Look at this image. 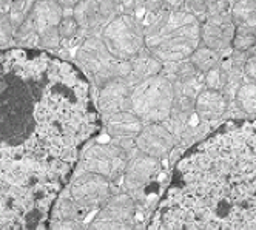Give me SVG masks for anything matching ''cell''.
Masks as SVG:
<instances>
[{
  "label": "cell",
  "mask_w": 256,
  "mask_h": 230,
  "mask_svg": "<svg viewBox=\"0 0 256 230\" xmlns=\"http://www.w3.org/2000/svg\"><path fill=\"white\" fill-rule=\"evenodd\" d=\"M100 130L94 86L74 62L44 48L0 50V153L72 178Z\"/></svg>",
  "instance_id": "1"
},
{
  "label": "cell",
  "mask_w": 256,
  "mask_h": 230,
  "mask_svg": "<svg viewBox=\"0 0 256 230\" xmlns=\"http://www.w3.org/2000/svg\"><path fill=\"white\" fill-rule=\"evenodd\" d=\"M100 39L106 50L122 62H132L147 50L145 32L136 16H118L104 28Z\"/></svg>",
  "instance_id": "6"
},
{
  "label": "cell",
  "mask_w": 256,
  "mask_h": 230,
  "mask_svg": "<svg viewBox=\"0 0 256 230\" xmlns=\"http://www.w3.org/2000/svg\"><path fill=\"white\" fill-rule=\"evenodd\" d=\"M62 17L64 14H62V8L59 6V2L44 0V2H34L28 22L34 26V30L40 36L44 31L58 26L62 20Z\"/></svg>",
  "instance_id": "16"
},
{
  "label": "cell",
  "mask_w": 256,
  "mask_h": 230,
  "mask_svg": "<svg viewBox=\"0 0 256 230\" xmlns=\"http://www.w3.org/2000/svg\"><path fill=\"white\" fill-rule=\"evenodd\" d=\"M174 88L172 80L158 74L132 88L130 112L145 126L166 122L173 110Z\"/></svg>",
  "instance_id": "4"
},
{
  "label": "cell",
  "mask_w": 256,
  "mask_h": 230,
  "mask_svg": "<svg viewBox=\"0 0 256 230\" xmlns=\"http://www.w3.org/2000/svg\"><path fill=\"white\" fill-rule=\"evenodd\" d=\"M236 32V26L230 14H221L207 17L200 24V45L207 46L219 54L233 51L232 44Z\"/></svg>",
  "instance_id": "11"
},
{
  "label": "cell",
  "mask_w": 256,
  "mask_h": 230,
  "mask_svg": "<svg viewBox=\"0 0 256 230\" xmlns=\"http://www.w3.org/2000/svg\"><path fill=\"white\" fill-rule=\"evenodd\" d=\"M230 16L236 28L256 31V0L232 2Z\"/></svg>",
  "instance_id": "19"
},
{
  "label": "cell",
  "mask_w": 256,
  "mask_h": 230,
  "mask_svg": "<svg viewBox=\"0 0 256 230\" xmlns=\"http://www.w3.org/2000/svg\"><path fill=\"white\" fill-rule=\"evenodd\" d=\"M14 34L16 31L8 19V16L0 19V50L14 45Z\"/></svg>",
  "instance_id": "26"
},
{
  "label": "cell",
  "mask_w": 256,
  "mask_h": 230,
  "mask_svg": "<svg viewBox=\"0 0 256 230\" xmlns=\"http://www.w3.org/2000/svg\"><path fill=\"white\" fill-rule=\"evenodd\" d=\"M204 84L207 90H213V92H224V86L227 84V72L219 65L213 70H210L208 73L204 74Z\"/></svg>",
  "instance_id": "24"
},
{
  "label": "cell",
  "mask_w": 256,
  "mask_h": 230,
  "mask_svg": "<svg viewBox=\"0 0 256 230\" xmlns=\"http://www.w3.org/2000/svg\"><path fill=\"white\" fill-rule=\"evenodd\" d=\"M66 190L85 216L99 212L114 193H119L104 176L93 173H74Z\"/></svg>",
  "instance_id": "7"
},
{
  "label": "cell",
  "mask_w": 256,
  "mask_h": 230,
  "mask_svg": "<svg viewBox=\"0 0 256 230\" xmlns=\"http://www.w3.org/2000/svg\"><path fill=\"white\" fill-rule=\"evenodd\" d=\"M48 230H88L85 221H51Z\"/></svg>",
  "instance_id": "28"
},
{
  "label": "cell",
  "mask_w": 256,
  "mask_h": 230,
  "mask_svg": "<svg viewBox=\"0 0 256 230\" xmlns=\"http://www.w3.org/2000/svg\"><path fill=\"white\" fill-rule=\"evenodd\" d=\"M176 146L178 142L174 136L162 124L145 126L140 134L134 139V147L138 152L150 158L159 159V161L168 158Z\"/></svg>",
  "instance_id": "12"
},
{
  "label": "cell",
  "mask_w": 256,
  "mask_h": 230,
  "mask_svg": "<svg viewBox=\"0 0 256 230\" xmlns=\"http://www.w3.org/2000/svg\"><path fill=\"white\" fill-rule=\"evenodd\" d=\"M72 17L79 24V38L84 42L88 38L100 36L104 28L116 19V2H78Z\"/></svg>",
  "instance_id": "10"
},
{
  "label": "cell",
  "mask_w": 256,
  "mask_h": 230,
  "mask_svg": "<svg viewBox=\"0 0 256 230\" xmlns=\"http://www.w3.org/2000/svg\"><path fill=\"white\" fill-rule=\"evenodd\" d=\"M160 172L162 162L159 159L142 154L134 148L132 150L130 158H128V162L122 176L120 192L130 194L134 201H138V196H140L144 190L156 181Z\"/></svg>",
  "instance_id": "9"
},
{
  "label": "cell",
  "mask_w": 256,
  "mask_h": 230,
  "mask_svg": "<svg viewBox=\"0 0 256 230\" xmlns=\"http://www.w3.org/2000/svg\"><path fill=\"white\" fill-rule=\"evenodd\" d=\"M132 86L124 79H114L104 85L98 93V110L102 120L122 112H130Z\"/></svg>",
  "instance_id": "13"
},
{
  "label": "cell",
  "mask_w": 256,
  "mask_h": 230,
  "mask_svg": "<svg viewBox=\"0 0 256 230\" xmlns=\"http://www.w3.org/2000/svg\"><path fill=\"white\" fill-rule=\"evenodd\" d=\"M74 64L94 86V90H100L104 85L114 79L126 80L132 73V64L118 60L106 50L100 36L88 38L76 48Z\"/></svg>",
  "instance_id": "3"
},
{
  "label": "cell",
  "mask_w": 256,
  "mask_h": 230,
  "mask_svg": "<svg viewBox=\"0 0 256 230\" xmlns=\"http://www.w3.org/2000/svg\"><path fill=\"white\" fill-rule=\"evenodd\" d=\"M244 76L250 82L256 84V48L250 51V54L244 64Z\"/></svg>",
  "instance_id": "30"
},
{
  "label": "cell",
  "mask_w": 256,
  "mask_h": 230,
  "mask_svg": "<svg viewBox=\"0 0 256 230\" xmlns=\"http://www.w3.org/2000/svg\"><path fill=\"white\" fill-rule=\"evenodd\" d=\"M134 148V140L91 142L82 152L74 173L99 174L114 186L116 181L122 180L128 158Z\"/></svg>",
  "instance_id": "5"
},
{
  "label": "cell",
  "mask_w": 256,
  "mask_h": 230,
  "mask_svg": "<svg viewBox=\"0 0 256 230\" xmlns=\"http://www.w3.org/2000/svg\"><path fill=\"white\" fill-rule=\"evenodd\" d=\"M40 48L46 51H52V52L62 48V39L59 36L58 26L50 28L40 34Z\"/></svg>",
  "instance_id": "25"
},
{
  "label": "cell",
  "mask_w": 256,
  "mask_h": 230,
  "mask_svg": "<svg viewBox=\"0 0 256 230\" xmlns=\"http://www.w3.org/2000/svg\"><path fill=\"white\" fill-rule=\"evenodd\" d=\"M228 110V100L226 96L219 92L206 90L200 93L194 104V114L199 119V122L213 126L226 118Z\"/></svg>",
  "instance_id": "14"
},
{
  "label": "cell",
  "mask_w": 256,
  "mask_h": 230,
  "mask_svg": "<svg viewBox=\"0 0 256 230\" xmlns=\"http://www.w3.org/2000/svg\"><path fill=\"white\" fill-rule=\"evenodd\" d=\"M102 126L106 134L114 140H134L144 128L140 119L132 112H122L108 118L102 120Z\"/></svg>",
  "instance_id": "15"
},
{
  "label": "cell",
  "mask_w": 256,
  "mask_h": 230,
  "mask_svg": "<svg viewBox=\"0 0 256 230\" xmlns=\"http://www.w3.org/2000/svg\"><path fill=\"white\" fill-rule=\"evenodd\" d=\"M145 46L164 65L188 60L200 46V22L182 10L167 8L159 25L145 36Z\"/></svg>",
  "instance_id": "2"
},
{
  "label": "cell",
  "mask_w": 256,
  "mask_h": 230,
  "mask_svg": "<svg viewBox=\"0 0 256 230\" xmlns=\"http://www.w3.org/2000/svg\"><path fill=\"white\" fill-rule=\"evenodd\" d=\"M32 6H34V2H31V0H19V2L11 4L8 19H10L14 31H17L26 22V19L32 11Z\"/></svg>",
  "instance_id": "22"
},
{
  "label": "cell",
  "mask_w": 256,
  "mask_h": 230,
  "mask_svg": "<svg viewBox=\"0 0 256 230\" xmlns=\"http://www.w3.org/2000/svg\"><path fill=\"white\" fill-rule=\"evenodd\" d=\"M234 105L242 114L256 116V84L246 80L234 98Z\"/></svg>",
  "instance_id": "21"
},
{
  "label": "cell",
  "mask_w": 256,
  "mask_h": 230,
  "mask_svg": "<svg viewBox=\"0 0 256 230\" xmlns=\"http://www.w3.org/2000/svg\"><path fill=\"white\" fill-rule=\"evenodd\" d=\"M85 218L84 212L72 201L68 190L62 192L54 202L51 221H84Z\"/></svg>",
  "instance_id": "18"
},
{
  "label": "cell",
  "mask_w": 256,
  "mask_h": 230,
  "mask_svg": "<svg viewBox=\"0 0 256 230\" xmlns=\"http://www.w3.org/2000/svg\"><path fill=\"white\" fill-rule=\"evenodd\" d=\"M207 5V17L230 14L232 2H206Z\"/></svg>",
  "instance_id": "29"
},
{
  "label": "cell",
  "mask_w": 256,
  "mask_h": 230,
  "mask_svg": "<svg viewBox=\"0 0 256 230\" xmlns=\"http://www.w3.org/2000/svg\"><path fill=\"white\" fill-rule=\"evenodd\" d=\"M11 4L12 2H10V0H0V19H4V17L8 16Z\"/></svg>",
  "instance_id": "31"
},
{
  "label": "cell",
  "mask_w": 256,
  "mask_h": 230,
  "mask_svg": "<svg viewBox=\"0 0 256 230\" xmlns=\"http://www.w3.org/2000/svg\"><path fill=\"white\" fill-rule=\"evenodd\" d=\"M182 11H186L190 16L196 17L200 24L207 19V5H206V2H194V0H192V2H184Z\"/></svg>",
  "instance_id": "27"
},
{
  "label": "cell",
  "mask_w": 256,
  "mask_h": 230,
  "mask_svg": "<svg viewBox=\"0 0 256 230\" xmlns=\"http://www.w3.org/2000/svg\"><path fill=\"white\" fill-rule=\"evenodd\" d=\"M222 59H224L222 54H219V52H216V51H213V50H210V48H207V46H202V45H200V46L193 52V54L190 56L188 60L196 66V70H198L199 73L206 74V73L210 72V70H213V68H216V66L221 65Z\"/></svg>",
  "instance_id": "20"
},
{
  "label": "cell",
  "mask_w": 256,
  "mask_h": 230,
  "mask_svg": "<svg viewBox=\"0 0 256 230\" xmlns=\"http://www.w3.org/2000/svg\"><path fill=\"white\" fill-rule=\"evenodd\" d=\"M130 64H132V73L126 79V84L132 88L144 80L160 74L164 70V64L159 59H156L148 50L142 51Z\"/></svg>",
  "instance_id": "17"
},
{
  "label": "cell",
  "mask_w": 256,
  "mask_h": 230,
  "mask_svg": "<svg viewBox=\"0 0 256 230\" xmlns=\"http://www.w3.org/2000/svg\"><path fill=\"white\" fill-rule=\"evenodd\" d=\"M138 202L124 192L114 193L88 224V230H134Z\"/></svg>",
  "instance_id": "8"
},
{
  "label": "cell",
  "mask_w": 256,
  "mask_h": 230,
  "mask_svg": "<svg viewBox=\"0 0 256 230\" xmlns=\"http://www.w3.org/2000/svg\"><path fill=\"white\" fill-rule=\"evenodd\" d=\"M254 48H256V31L236 28L232 50L236 52H250Z\"/></svg>",
  "instance_id": "23"
}]
</instances>
